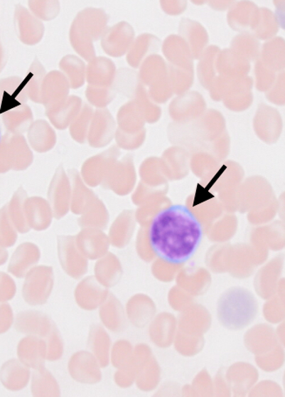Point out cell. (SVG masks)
<instances>
[{
	"mask_svg": "<svg viewBox=\"0 0 285 397\" xmlns=\"http://www.w3.org/2000/svg\"><path fill=\"white\" fill-rule=\"evenodd\" d=\"M150 248L161 260L185 263L198 252L203 238L201 223L187 206L176 204L161 210L150 223Z\"/></svg>",
	"mask_w": 285,
	"mask_h": 397,
	"instance_id": "cell-1",
	"label": "cell"
},
{
	"mask_svg": "<svg viewBox=\"0 0 285 397\" xmlns=\"http://www.w3.org/2000/svg\"><path fill=\"white\" fill-rule=\"evenodd\" d=\"M219 311L231 309V316L237 319V329L246 327L255 318L257 305L254 296L247 289L235 287L222 295L219 302Z\"/></svg>",
	"mask_w": 285,
	"mask_h": 397,
	"instance_id": "cell-2",
	"label": "cell"
},
{
	"mask_svg": "<svg viewBox=\"0 0 285 397\" xmlns=\"http://www.w3.org/2000/svg\"><path fill=\"white\" fill-rule=\"evenodd\" d=\"M260 9L250 1L235 2L230 6L227 19L231 28L241 33L255 30Z\"/></svg>",
	"mask_w": 285,
	"mask_h": 397,
	"instance_id": "cell-3",
	"label": "cell"
},
{
	"mask_svg": "<svg viewBox=\"0 0 285 397\" xmlns=\"http://www.w3.org/2000/svg\"><path fill=\"white\" fill-rule=\"evenodd\" d=\"M179 36L190 49L194 60H199L209 44V34L199 22L183 18L179 25Z\"/></svg>",
	"mask_w": 285,
	"mask_h": 397,
	"instance_id": "cell-4",
	"label": "cell"
},
{
	"mask_svg": "<svg viewBox=\"0 0 285 397\" xmlns=\"http://www.w3.org/2000/svg\"><path fill=\"white\" fill-rule=\"evenodd\" d=\"M250 70V63L238 55L232 49L221 50L217 58V75L230 79H238L247 76Z\"/></svg>",
	"mask_w": 285,
	"mask_h": 397,
	"instance_id": "cell-5",
	"label": "cell"
},
{
	"mask_svg": "<svg viewBox=\"0 0 285 397\" xmlns=\"http://www.w3.org/2000/svg\"><path fill=\"white\" fill-rule=\"evenodd\" d=\"M68 371L72 379L78 383H95L101 379L94 358L87 352H78L71 357Z\"/></svg>",
	"mask_w": 285,
	"mask_h": 397,
	"instance_id": "cell-6",
	"label": "cell"
},
{
	"mask_svg": "<svg viewBox=\"0 0 285 397\" xmlns=\"http://www.w3.org/2000/svg\"><path fill=\"white\" fill-rule=\"evenodd\" d=\"M253 79L249 75L231 79L225 98L226 106L231 110H245L252 103Z\"/></svg>",
	"mask_w": 285,
	"mask_h": 397,
	"instance_id": "cell-7",
	"label": "cell"
},
{
	"mask_svg": "<svg viewBox=\"0 0 285 397\" xmlns=\"http://www.w3.org/2000/svg\"><path fill=\"white\" fill-rule=\"evenodd\" d=\"M163 52L169 64L176 67L194 68L190 49L182 37L172 34L166 38Z\"/></svg>",
	"mask_w": 285,
	"mask_h": 397,
	"instance_id": "cell-8",
	"label": "cell"
},
{
	"mask_svg": "<svg viewBox=\"0 0 285 397\" xmlns=\"http://www.w3.org/2000/svg\"><path fill=\"white\" fill-rule=\"evenodd\" d=\"M18 356L30 367L36 369H44L46 342L38 338H26L19 344Z\"/></svg>",
	"mask_w": 285,
	"mask_h": 397,
	"instance_id": "cell-9",
	"label": "cell"
},
{
	"mask_svg": "<svg viewBox=\"0 0 285 397\" xmlns=\"http://www.w3.org/2000/svg\"><path fill=\"white\" fill-rule=\"evenodd\" d=\"M285 42L282 37H275L262 46L259 60L271 70L279 74L284 69Z\"/></svg>",
	"mask_w": 285,
	"mask_h": 397,
	"instance_id": "cell-10",
	"label": "cell"
},
{
	"mask_svg": "<svg viewBox=\"0 0 285 397\" xmlns=\"http://www.w3.org/2000/svg\"><path fill=\"white\" fill-rule=\"evenodd\" d=\"M18 329L23 333H32L41 337H48L55 324L51 319L40 312H29L19 315L17 322Z\"/></svg>",
	"mask_w": 285,
	"mask_h": 397,
	"instance_id": "cell-11",
	"label": "cell"
},
{
	"mask_svg": "<svg viewBox=\"0 0 285 397\" xmlns=\"http://www.w3.org/2000/svg\"><path fill=\"white\" fill-rule=\"evenodd\" d=\"M221 49L217 46H210L204 50L200 57L196 74L202 86L206 90H210L211 84L217 78V58Z\"/></svg>",
	"mask_w": 285,
	"mask_h": 397,
	"instance_id": "cell-12",
	"label": "cell"
},
{
	"mask_svg": "<svg viewBox=\"0 0 285 397\" xmlns=\"http://www.w3.org/2000/svg\"><path fill=\"white\" fill-rule=\"evenodd\" d=\"M205 102L198 92L191 91L180 95L171 104L173 117L178 118L193 117L204 110Z\"/></svg>",
	"mask_w": 285,
	"mask_h": 397,
	"instance_id": "cell-13",
	"label": "cell"
},
{
	"mask_svg": "<svg viewBox=\"0 0 285 397\" xmlns=\"http://www.w3.org/2000/svg\"><path fill=\"white\" fill-rule=\"evenodd\" d=\"M230 49L244 57L249 63L257 61L260 55V42L250 33L238 34L231 41Z\"/></svg>",
	"mask_w": 285,
	"mask_h": 397,
	"instance_id": "cell-14",
	"label": "cell"
},
{
	"mask_svg": "<svg viewBox=\"0 0 285 397\" xmlns=\"http://www.w3.org/2000/svg\"><path fill=\"white\" fill-rule=\"evenodd\" d=\"M134 33L127 24H121L114 28L110 36L104 41V48L111 55H122L132 41Z\"/></svg>",
	"mask_w": 285,
	"mask_h": 397,
	"instance_id": "cell-15",
	"label": "cell"
},
{
	"mask_svg": "<svg viewBox=\"0 0 285 397\" xmlns=\"http://www.w3.org/2000/svg\"><path fill=\"white\" fill-rule=\"evenodd\" d=\"M168 78L176 95H183L192 87L195 79V68L176 67L168 65Z\"/></svg>",
	"mask_w": 285,
	"mask_h": 397,
	"instance_id": "cell-16",
	"label": "cell"
},
{
	"mask_svg": "<svg viewBox=\"0 0 285 397\" xmlns=\"http://www.w3.org/2000/svg\"><path fill=\"white\" fill-rule=\"evenodd\" d=\"M279 21L276 15L268 9H260L259 18L255 30L253 31L254 36L258 41H269L275 38L279 30Z\"/></svg>",
	"mask_w": 285,
	"mask_h": 397,
	"instance_id": "cell-17",
	"label": "cell"
},
{
	"mask_svg": "<svg viewBox=\"0 0 285 397\" xmlns=\"http://www.w3.org/2000/svg\"><path fill=\"white\" fill-rule=\"evenodd\" d=\"M33 376L32 391L36 396H60V389L51 373L44 369H38Z\"/></svg>",
	"mask_w": 285,
	"mask_h": 397,
	"instance_id": "cell-18",
	"label": "cell"
},
{
	"mask_svg": "<svg viewBox=\"0 0 285 397\" xmlns=\"http://www.w3.org/2000/svg\"><path fill=\"white\" fill-rule=\"evenodd\" d=\"M29 371L21 367L15 361H11L2 369V381L4 385L11 389L22 388L28 383Z\"/></svg>",
	"mask_w": 285,
	"mask_h": 397,
	"instance_id": "cell-19",
	"label": "cell"
},
{
	"mask_svg": "<svg viewBox=\"0 0 285 397\" xmlns=\"http://www.w3.org/2000/svg\"><path fill=\"white\" fill-rule=\"evenodd\" d=\"M168 75V64L163 57H149L142 68L141 77L146 84H153Z\"/></svg>",
	"mask_w": 285,
	"mask_h": 397,
	"instance_id": "cell-20",
	"label": "cell"
},
{
	"mask_svg": "<svg viewBox=\"0 0 285 397\" xmlns=\"http://www.w3.org/2000/svg\"><path fill=\"white\" fill-rule=\"evenodd\" d=\"M90 345L94 352L101 361L103 367L107 364V350H109V338L104 331L99 327L92 329L90 334Z\"/></svg>",
	"mask_w": 285,
	"mask_h": 397,
	"instance_id": "cell-21",
	"label": "cell"
},
{
	"mask_svg": "<svg viewBox=\"0 0 285 397\" xmlns=\"http://www.w3.org/2000/svg\"><path fill=\"white\" fill-rule=\"evenodd\" d=\"M255 85L257 90L267 92L276 78V73L271 70L258 59L255 64Z\"/></svg>",
	"mask_w": 285,
	"mask_h": 397,
	"instance_id": "cell-22",
	"label": "cell"
},
{
	"mask_svg": "<svg viewBox=\"0 0 285 397\" xmlns=\"http://www.w3.org/2000/svg\"><path fill=\"white\" fill-rule=\"evenodd\" d=\"M159 41L156 37L151 36H142L139 38L136 46L130 52L129 63L131 65H136L141 61L142 57L148 53L150 49H157Z\"/></svg>",
	"mask_w": 285,
	"mask_h": 397,
	"instance_id": "cell-23",
	"label": "cell"
},
{
	"mask_svg": "<svg viewBox=\"0 0 285 397\" xmlns=\"http://www.w3.org/2000/svg\"><path fill=\"white\" fill-rule=\"evenodd\" d=\"M46 360L57 361L64 353V344L57 327H53L51 333L46 337Z\"/></svg>",
	"mask_w": 285,
	"mask_h": 397,
	"instance_id": "cell-24",
	"label": "cell"
},
{
	"mask_svg": "<svg viewBox=\"0 0 285 397\" xmlns=\"http://www.w3.org/2000/svg\"><path fill=\"white\" fill-rule=\"evenodd\" d=\"M267 98L271 102L283 104L284 102V72L277 74L274 83L267 91Z\"/></svg>",
	"mask_w": 285,
	"mask_h": 397,
	"instance_id": "cell-25",
	"label": "cell"
},
{
	"mask_svg": "<svg viewBox=\"0 0 285 397\" xmlns=\"http://www.w3.org/2000/svg\"><path fill=\"white\" fill-rule=\"evenodd\" d=\"M102 319L106 325L111 329L117 330L120 329L122 324V314L121 311H118L117 307H107L105 309L102 310Z\"/></svg>",
	"mask_w": 285,
	"mask_h": 397,
	"instance_id": "cell-26",
	"label": "cell"
},
{
	"mask_svg": "<svg viewBox=\"0 0 285 397\" xmlns=\"http://www.w3.org/2000/svg\"><path fill=\"white\" fill-rule=\"evenodd\" d=\"M151 92L152 95H155V97L159 101L164 102L166 100L171 98L174 92H173L171 83H169L168 75L154 83Z\"/></svg>",
	"mask_w": 285,
	"mask_h": 397,
	"instance_id": "cell-27",
	"label": "cell"
},
{
	"mask_svg": "<svg viewBox=\"0 0 285 397\" xmlns=\"http://www.w3.org/2000/svg\"><path fill=\"white\" fill-rule=\"evenodd\" d=\"M230 80V78H226V77L217 75L213 83L211 84L209 90L211 97L215 100V101H220V100L225 98Z\"/></svg>",
	"mask_w": 285,
	"mask_h": 397,
	"instance_id": "cell-28",
	"label": "cell"
},
{
	"mask_svg": "<svg viewBox=\"0 0 285 397\" xmlns=\"http://www.w3.org/2000/svg\"><path fill=\"white\" fill-rule=\"evenodd\" d=\"M161 4L165 13L172 15V16L183 14L188 6L187 1H174V0L161 1Z\"/></svg>",
	"mask_w": 285,
	"mask_h": 397,
	"instance_id": "cell-29",
	"label": "cell"
},
{
	"mask_svg": "<svg viewBox=\"0 0 285 397\" xmlns=\"http://www.w3.org/2000/svg\"><path fill=\"white\" fill-rule=\"evenodd\" d=\"M13 322V314L9 307L0 308V333L6 332Z\"/></svg>",
	"mask_w": 285,
	"mask_h": 397,
	"instance_id": "cell-30",
	"label": "cell"
},
{
	"mask_svg": "<svg viewBox=\"0 0 285 397\" xmlns=\"http://www.w3.org/2000/svg\"><path fill=\"white\" fill-rule=\"evenodd\" d=\"M232 3V1H210L209 6L215 10L222 11L228 9Z\"/></svg>",
	"mask_w": 285,
	"mask_h": 397,
	"instance_id": "cell-31",
	"label": "cell"
},
{
	"mask_svg": "<svg viewBox=\"0 0 285 397\" xmlns=\"http://www.w3.org/2000/svg\"><path fill=\"white\" fill-rule=\"evenodd\" d=\"M0 141H1V131H0Z\"/></svg>",
	"mask_w": 285,
	"mask_h": 397,
	"instance_id": "cell-32",
	"label": "cell"
}]
</instances>
